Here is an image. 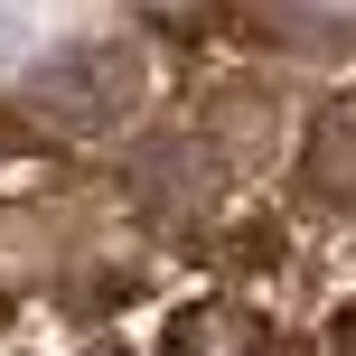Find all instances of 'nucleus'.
Here are the masks:
<instances>
[{"label":"nucleus","instance_id":"nucleus-3","mask_svg":"<svg viewBox=\"0 0 356 356\" xmlns=\"http://www.w3.org/2000/svg\"><path fill=\"white\" fill-rule=\"evenodd\" d=\"M309 188L356 207V104H328L319 122H309Z\"/></svg>","mask_w":356,"mask_h":356},{"label":"nucleus","instance_id":"nucleus-4","mask_svg":"<svg viewBox=\"0 0 356 356\" xmlns=\"http://www.w3.org/2000/svg\"><path fill=\"white\" fill-rule=\"evenodd\" d=\"M188 160H197L188 141H141V150H131V188H141L150 216H188V188H178Z\"/></svg>","mask_w":356,"mask_h":356},{"label":"nucleus","instance_id":"nucleus-2","mask_svg":"<svg viewBox=\"0 0 356 356\" xmlns=\"http://www.w3.org/2000/svg\"><path fill=\"white\" fill-rule=\"evenodd\" d=\"M263 347H272V328L244 300H188L160 338V356H263Z\"/></svg>","mask_w":356,"mask_h":356},{"label":"nucleus","instance_id":"nucleus-1","mask_svg":"<svg viewBox=\"0 0 356 356\" xmlns=\"http://www.w3.org/2000/svg\"><path fill=\"white\" fill-rule=\"evenodd\" d=\"M29 104L56 131H113L141 104V47L131 38H75V47H56V56L29 66Z\"/></svg>","mask_w":356,"mask_h":356},{"label":"nucleus","instance_id":"nucleus-5","mask_svg":"<svg viewBox=\"0 0 356 356\" xmlns=\"http://www.w3.org/2000/svg\"><path fill=\"white\" fill-rule=\"evenodd\" d=\"M328 338H338V356H356V309H338V328H328Z\"/></svg>","mask_w":356,"mask_h":356}]
</instances>
